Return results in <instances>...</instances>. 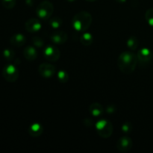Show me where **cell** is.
<instances>
[{"mask_svg":"<svg viewBox=\"0 0 153 153\" xmlns=\"http://www.w3.org/2000/svg\"><path fill=\"white\" fill-rule=\"evenodd\" d=\"M89 111L92 114V116L95 117H100L102 115L104 110H103V108L101 105L95 102L90 105Z\"/></svg>","mask_w":153,"mask_h":153,"instance_id":"14","label":"cell"},{"mask_svg":"<svg viewBox=\"0 0 153 153\" xmlns=\"http://www.w3.org/2000/svg\"><path fill=\"white\" fill-rule=\"evenodd\" d=\"M80 41L82 44H83L84 46H91L93 43V42H94V37H93V35L91 33H83L80 37Z\"/></svg>","mask_w":153,"mask_h":153,"instance_id":"16","label":"cell"},{"mask_svg":"<svg viewBox=\"0 0 153 153\" xmlns=\"http://www.w3.org/2000/svg\"><path fill=\"white\" fill-rule=\"evenodd\" d=\"M25 28L28 32L35 33L41 29L42 24L38 19L31 18L25 22Z\"/></svg>","mask_w":153,"mask_h":153,"instance_id":"10","label":"cell"},{"mask_svg":"<svg viewBox=\"0 0 153 153\" xmlns=\"http://www.w3.org/2000/svg\"><path fill=\"white\" fill-rule=\"evenodd\" d=\"M32 43L35 47H43V45H44V41L43 40V39H41L40 37H34L32 39Z\"/></svg>","mask_w":153,"mask_h":153,"instance_id":"23","label":"cell"},{"mask_svg":"<svg viewBox=\"0 0 153 153\" xmlns=\"http://www.w3.org/2000/svg\"><path fill=\"white\" fill-rule=\"evenodd\" d=\"M43 126L39 123H34L28 128V132L32 137H39L43 133Z\"/></svg>","mask_w":153,"mask_h":153,"instance_id":"15","label":"cell"},{"mask_svg":"<svg viewBox=\"0 0 153 153\" xmlns=\"http://www.w3.org/2000/svg\"><path fill=\"white\" fill-rule=\"evenodd\" d=\"M114 111L115 109H114V105H109L107 108L108 113H114Z\"/></svg>","mask_w":153,"mask_h":153,"instance_id":"25","label":"cell"},{"mask_svg":"<svg viewBox=\"0 0 153 153\" xmlns=\"http://www.w3.org/2000/svg\"><path fill=\"white\" fill-rule=\"evenodd\" d=\"M51 40L55 44L61 45L65 43L67 40V33L63 31H58L53 33L50 37Z\"/></svg>","mask_w":153,"mask_h":153,"instance_id":"11","label":"cell"},{"mask_svg":"<svg viewBox=\"0 0 153 153\" xmlns=\"http://www.w3.org/2000/svg\"><path fill=\"white\" fill-rule=\"evenodd\" d=\"M62 19L60 17H57L56 16V17H53L49 20V25H50L52 28L57 29L59 27H61V25H62Z\"/></svg>","mask_w":153,"mask_h":153,"instance_id":"18","label":"cell"},{"mask_svg":"<svg viewBox=\"0 0 153 153\" xmlns=\"http://www.w3.org/2000/svg\"><path fill=\"white\" fill-rule=\"evenodd\" d=\"M23 55L25 59H27L28 61H32L37 58V52L34 46H28L24 49Z\"/></svg>","mask_w":153,"mask_h":153,"instance_id":"13","label":"cell"},{"mask_svg":"<svg viewBox=\"0 0 153 153\" xmlns=\"http://www.w3.org/2000/svg\"><path fill=\"white\" fill-rule=\"evenodd\" d=\"M54 12V6L49 1H43L37 5L36 8V14L43 20L49 19Z\"/></svg>","mask_w":153,"mask_h":153,"instance_id":"3","label":"cell"},{"mask_svg":"<svg viewBox=\"0 0 153 153\" xmlns=\"http://www.w3.org/2000/svg\"><path fill=\"white\" fill-rule=\"evenodd\" d=\"M114 1H116V2L120 3V4H122V3L126 2V0H114Z\"/></svg>","mask_w":153,"mask_h":153,"instance_id":"26","label":"cell"},{"mask_svg":"<svg viewBox=\"0 0 153 153\" xmlns=\"http://www.w3.org/2000/svg\"><path fill=\"white\" fill-rule=\"evenodd\" d=\"M3 56H4V59L8 61H10L12 60H13V58H14L15 53L12 49H5L3 51Z\"/></svg>","mask_w":153,"mask_h":153,"instance_id":"19","label":"cell"},{"mask_svg":"<svg viewBox=\"0 0 153 153\" xmlns=\"http://www.w3.org/2000/svg\"><path fill=\"white\" fill-rule=\"evenodd\" d=\"M145 19L150 26L153 27V7L146 10L145 13Z\"/></svg>","mask_w":153,"mask_h":153,"instance_id":"21","label":"cell"},{"mask_svg":"<svg viewBox=\"0 0 153 153\" xmlns=\"http://www.w3.org/2000/svg\"><path fill=\"white\" fill-rule=\"evenodd\" d=\"M43 55L47 61H51V62H55L60 58L61 53H60L59 49L57 46L49 45L45 48Z\"/></svg>","mask_w":153,"mask_h":153,"instance_id":"7","label":"cell"},{"mask_svg":"<svg viewBox=\"0 0 153 153\" xmlns=\"http://www.w3.org/2000/svg\"><path fill=\"white\" fill-rule=\"evenodd\" d=\"M132 140L128 135H123L119 138L117 143V148L121 152H127L132 148Z\"/></svg>","mask_w":153,"mask_h":153,"instance_id":"8","label":"cell"},{"mask_svg":"<svg viewBox=\"0 0 153 153\" xmlns=\"http://www.w3.org/2000/svg\"><path fill=\"white\" fill-rule=\"evenodd\" d=\"M2 76L7 82H15L19 77V71L13 64H7L2 70Z\"/></svg>","mask_w":153,"mask_h":153,"instance_id":"5","label":"cell"},{"mask_svg":"<svg viewBox=\"0 0 153 153\" xmlns=\"http://www.w3.org/2000/svg\"><path fill=\"white\" fill-rule=\"evenodd\" d=\"M92 16L88 12L80 11L76 13L72 19V25L76 31L79 32L86 31L92 24Z\"/></svg>","mask_w":153,"mask_h":153,"instance_id":"2","label":"cell"},{"mask_svg":"<svg viewBox=\"0 0 153 153\" xmlns=\"http://www.w3.org/2000/svg\"><path fill=\"white\" fill-rule=\"evenodd\" d=\"M127 46H128V49H131V51H134L137 49V48L138 47L139 42L138 40H137V37H131L128 39L127 40Z\"/></svg>","mask_w":153,"mask_h":153,"instance_id":"17","label":"cell"},{"mask_svg":"<svg viewBox=\"0 0 153 153\" xmlns=\"http://www.w3.org/2000/svg\"><path fill=\"white\" fill-rule=\"evenodd\" d=\"M58 79L61 83H67L69 80V76L64 70H60L58 73Z\"/></svg>","mask_w":153,"mask_h":153,"instance_id":"20","label":"cell"},{"mask_svg":"<svg viewBox=\"0 0 153 153\" xmlns=\"http://www.w3.org/2000/svg\"><path fill=\"white\" fill-rule=\"evenodd\" d=\"M131 128H132V126H131V124L130 123H125L122 126V131L126 134L131 132Z\"/></svg>","mask_w":153,"mask_h":153,"instance_id":"24","label":"cell"},{"mask_svg":"<svg viewBox=\"0 0 153 153\" xmlns=\"http://www.w3.org/2000/svg\"><path fill=\"white\" fill-rule=\"evenodd\" d=\"M137 61V55L130 51L123 52L118 58V67L122 73L131 74L135 70Z\"/></svg>","mask_w":153,"mask_h":153,"instance_id":"1","label":"cell"},{"mask_svg":"<svg viewBox=\"0 0 153 153\" xmlns=\"http://www.w3.org/2000/svg\"><path fill=\"white\" fill-rule=\"evenodd\" d=\"M3 7L7 9H11L16 4V0H1Z\"/></svg>","mask_w":153,"mask_h":153,"instance_id":"22","label":"cell"},{"mask_svg":"<svg viewBox=\"0 0 153 153\" xmlns=\"http://www.w3.org/2000/svg\"><path fill=\"white\" fill-rule=\"evenodd\" d=\"M56 68L53 64H40L38 67V72L40 76L43 78H51L55 75Z\"/></svg>","mask_w":153,"mask_h":153,"instance_id":"9","label":"cell"},{"mask_svg":"<svg viewBox=\"0 0 153 153\" xmlns=\"http://www.w3.org/2000/svg\"><path fill=\"white\" fill-rule=\"evenodd\" d=\"M96 130L100 137L103 138H108L113 133V126L110 121L107 120H101L95 125Z\"/></svg>","mask_w":153,"mask_h":153,"instance_id":"4","label":"cell"},{"mask_svg":"<svg viewBox=\"0 0 153 153\" xmlns=\"http://www.w3.org/2000/svg\"><path fill=\"white\" fill-rule=\"evenodd\" d=\"M86 1H91V2H93V1H97V0H86Z\"/></svg>","mask_w":153,"mask_h":153,"instance_id":"27","label":"cell"},{"mask_svg":"<svg viewBox=\"0 0 153 153\" xmlns=\"http://www.w3.org/2000/svg\"><path fill=\"white\" fill-rule=\"evenodd\" d=\"M67 1H70V2H72V1H76V0H67Z\"/></svg>","mask_w":153,"mask_h":153,"instance_id":"28","label":"cell"},{"mask_svg":"<svg viewBox=\"0 0 153 153\" xmlns=\"http://www.w3.org/2000/svg\"><path fill=\"white\" fill-rule=\"evenodd\" d=\"M25 37L21 33H17V34H14L12 35L10 37V42L13 46H17V47H20V46H23L25 43Z\"/></svg>","mask_w":153,"mask_h":153,"instance_id":"12","label":"cell"},{"mask_svg":"<svg viewBox=\"0 0 153 153\" xmlns=\"http://www.w3.org/2000/svg\"><path fill=\"white\" fill-rule=\"evenodd\" d=\"M137 61L140 66L149 65L152 59V52L148 48H143L137 52Z\"/></svg>","mask_w":153,"mask_h":153,"instance_id":"6","label":"cell"}]
</instances>
